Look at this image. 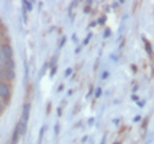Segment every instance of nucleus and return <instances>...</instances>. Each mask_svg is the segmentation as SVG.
Returning a JSON list of instances; mask_svg holds the SVG:
<instances>
[{"instance_id":"nucleus-13","label":"nucleus","mask_w":154,"mask_h":144,"mask_svg":"<svg viewBox=\"0 0 154 144\" xmlns=\"http://www.w3.org/2000/svg\"><path fill=\"white\" fill-rule=\"evenodd\" d=\"M90 37H91V34H90V35H89V36H87V37H86V39H85V40H84V45H86V44H87V43H89Z\"/></svg>"},{"instance_id":"nucleus-8","label":"nucleus","mask_w":154,"mask_h":144,"mask_svg":"<svg viewBox=\"0 0 154 144\" xmlns=\"http://www.w3.org/2000/svg\"><path fill=\"white\" fill-rule=\"evenodd\" d=\"M44 131H45V127H41V130H40V135H38V143H41V140H43Z\"/></svg>"},{"instance_id":"nucleus-19","label":"nucleus","mask_w":154,"mask_h":144,"mask_svg":"<svg viewBox=\"0 0 154 144\" xmlns=\"http://www.w3.org/2000/svg\"><path fill=\"white\" fill-rule=\"evenodd\" d=\"M3 109H4V107H3V104L0 103V115H1V113H3Z\"/></svg>"},{"instance_id":"nucleus-10","label":"nucleus","mask_w":154,"mask_h":144,"mask_svg":"<svg viewBox=\"0 0 154 144\" xmlns=\"http://www.w3.org/2000/svg\"><path fill=\"white\" fill-rule=\"evenodd\" d=\"M100 95H101V89H100V88H98V89L95 90V96H96V98H99Z\"/></svg>"},{"instance_id":"nucleus-9","label":"nucleus","mask_w":154,"mask_h":144,"mask_svg":"<svg viewBox=\"0 0 154 144\" xmlns=\"http://www.w3.org/2000/svg\"><path fill=\"white\" fill-rule=\"evenodd\" d=\"M71 73H72V68H67V70L64 71V76H66V77L71 76Z\"/></svg>"},{"instance_id":"nucleus-17","label":"nucleus","mask_w":154,"mask_h":144,"mask_svg":"<svg viewBox=\"0 0 154 144\" xmlns=\"http://www.w3.org/2000/svg\"><path fill=\"white\" fill-rule=\"evenodd\" d=\"M137 106H139V107H144V102H137Z\"/></svg>"},{"instance_id":"nucleus-5","label":"nucleus","mask_w":154,"mask_h":144,"mask_svg":"<svg viewBox=\"0 0 154 144\" xmlns=\"http://www.w3.org/2000/svg\"><path fill=\"white\" fill-rule=\"evenodd\" d=\"M14 77H16L14 70H4V79L5 80H8V81H12Z\"/></svg>"},{"instance_id":"nucleus-1","label":"nucleus","mask_w":154,"mask_h":144,"mask_svg":"<svg viewBox=\"0 0 154 144\" xmlns=\"http://www.w3.org/2000/svg\"><path fill=\"white\" fill-rule=\"evenodd\" d=\"M10 96V88L5 81H0V98L8 101Z\"/></svg>"},{"instance_id":"nucleus-3","label":"nucleus","mask_w":154,"mask_h":144,"mask_svg":"<svg viewBox=\"0 0 154 144\" xmlns=\"http://www.w3.org/2000/svg\"><path fill=\"white\" fill-rule=\"evenodd\" d=\"M30 108H31L30 103L24 104V106H23V111H22V117H21V120H19V121L27 124V121H28V117H30Z\"/></svg>"},{"instance_id":"nucleus-14","label":"nucleus","mask_w":154,"mask_h":144,"mask_svg":"<svg viewBox=\"0 0 154 144\" xmlns=\"http://www.w3.org/2000/svg\"><path fill=\"white\" fill-rule=\"evenodd\" d=\"M108 76H109V73L105 71V72H103V75H101V79H107Z\"/></svg>"},{"instance_id":"nucleus-16","label":"nucleus","mask_w":154,"mask_h":144,"mask_svg":"<svg viewBox=\"0 0 154 144\" xmlns=\"http://www.w3.org/2000/svg\"><path fill=\"white\" fill-rule=\"evenodd\" d=\"M55 70H57V67H53V68H51V73H50V76H54V72H55Z\"/></svg>"},{"instance_id":"nucleus-6","label":"nucleus","mask_w":154,"mask_h":144,"mask_svg":"<svg viewBox=\"0 0 154 144\" xmlns=\"http://www.w3.org/2000/svg\"><path fill=\"white\" fill-rule=\"evenodd\" d=\"M143 40H144V43H145V50H147V53L149 55H152V45H150V43L145 37H143Z\"/></svg>"},{"instance_id":"nucleus-18","label":"nucleus","mask_w":154,"mask_h":144,"mask_svg":"<svg viewBox=\"0 0 154 144\" xmlns=\"http://www.w3.org/2000/svg\"><path fill=\"white\" fill-rule=\"evenodd\" d=\"M140 118H141V117H140V116H136V117L134 118V121H135V122H136V121H140Z\"/></svg>"},{"instance_id":"nucleus-12","label":"nucleus","mask_w":154,"mask_h":144,"mask_svg":"<svg viewBox=\"0 0 154 144\" xmlns=\"http://www.w3.org/2000/svg\"><path fill=\"white\" fill-rule=\"evenodd\" d=\"M108 36H111V30L107 29L105 30V34H104V37H108Z\"/></svg>"},{"instance_id":"nucleus-7","label":"nucleus","mask_w":154,"mask_h":144,"mask_svg":"<svg viewBox=\"0 0 154 144\" xmlns=\"http://www.w3.org/2000/svg\"><path fill=\"white\" fill-rule=\"evenodd\" d=\"M23 7L26 8L28 12H31L32 10V3L31 1H23Z\"/></svg>"},{"instance_id":"nucleus-15","label":"nucleus","mask_w":154,"mask_h":144,"mask_svg":"<svg viewBox=\"0 0 154 144\" xmlns=\"http://www.w3.org/2000/svg\"><path fill=\"white\" fill-rule=\"evenodd\" d=\"M104 21H105V17H101L100 19H99V23H100V24H101V23H104Z\"/></svg>"},{"instance_id":"nucleus-2","label":"nucleus","mask_w":154,"mask_h":144,"mask_svg":"<svg viewBox=\"0 0 154 144\" xmlns=\"http://www.w3.org/2000/svg\"><path fill=\"white\" fill-rule=\"evenodd\" d=\"M3 54H4V58H5V62L7 60H10L13 59V49L9 44H5L3 45Z\"/></svg>"},{"instance_id":"nucleus-21","label":"nucleus","mask_w":154,"mask_h":144,"mask_svg":"<svg viewBox=\"0 0 154 144\" xmlns=\"http://www.w3.org/2000/svg\"><path fill=\"white\" fill-rule=\"evenodd\" d=\"M105 143V137H103V139H101V143L100 144H104Z\"/></svg>"},{"instance_id":"nucleus-20","label":"nucleus","mask_w":154,"mask_h":144,"mask_svg":"<svg viewBox=\"0 0 154 144\" xmlns=\"http://www.w3.org/2000/svg\"><path fill=\"white\" fill-rule=\"evenodd\" d=\"M58 131H59V126H55V134H58Z\"/></svg>"},{"instance_id":"nucleus-11","label":"nucleus","mask_w":154,"mask_h":144,"mask_svg":"<svg viewBox=\"0 0 154 144\" xmlns=\"http://www.w3.org/2000/svg\"><path fill=\"white\" fill-rule=\"evenodd\" d=\"M1 79H4V67L0 66V80Z\"/></svg>"},{"instance_id":"nucleus-22","label":"nucleus","mask_w":154,"mask_h":144,"mask_svg":"<svg viewBox=\"0 0 154 144\" xmlns=\"http://www.w3.org/2000/svg\"><path fill=\"white\" fill-rule=\"evenodd\" d=\"M0 40H1V34H0Z\"/></svg>"},{"instance_id":"nucleus-23","label":"nucleus","mask_w":154,"mask_h":144,"mask_svg":"<svg viewBox=\"0 0 154 144\" xmlns=\"http://www.w3.org/2000/svg\"><path fill=\"white\" fill-rule=\"evenodd\" d=\"M113 144H120V143H113Z\"/></svg>"},{"instance_id":"nucleus-4","label":"nucleus","mask_w":154,"mask_h":144,"mask_svg":"<svg viewBox=\"0 0 154 144\" xmlns=\"http://www.w3.org/2000/svg\"><path fill=\"white\" fill-rule=\"evenodd\" d=\"M21 137V132H19V126L18 124L14 127V131H13V137H12V144H17L18 143V138Z\"/></svg>"}]
</instances>
